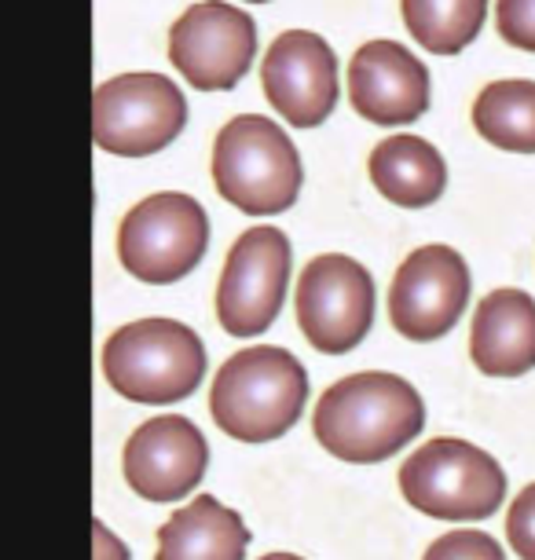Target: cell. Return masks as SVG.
I'll list each match as a JSON object with an SVG mask.
<instances>
[{"mask_svg": "<svg viewBox=\"0 0 535 560\" xmlns=\"http://www.w3.org/2000/svg\"><path fill=\"white\" fill-rule=\"evenodd\" d=\"M474 129L499 151L535 154V81H491L480 89Z\"/></svg>", "mask_w": 535, "mask_h": 560, "instance_id": "obj_18", "label": "cell"}, {"mask_svg": "<svg viewBox=\"0 0 535 560\" xmlns=\"http://www.w3.org/2000/svg\"><path fill=\"white\" fill-rule=\"evenodd\" d=\"M257 59V26L228 0L191 4L170 30V62L198 92H232Z\"/></svg>", "mask_w": 535, "mask_h": 560, "instance_id": "obj_9", "label": "cell"}, {"mask_svg": "<svg viewBox=\"0 0 535 560\" xmlns=\"http://www.w3.org/2000/svg\"><path fill=\"white\" fill-rule=\"evenodd\" d=\"M103 374L132 404L170 407L206 382V345L176 319H140L107 337Z\"/></svg>", "mask_w": 535, "mask_h": 560, "instance_id": "obj_3", "label": "cell"}, {"mask_svg": "<svg viewBox=\"0 0 535 560\" xmlns=\"http://www.w3.org/2000/svg\"><path fill=\"white\" fill-rule=\"evenodd\" d=\"M507 538L521 560H535V483H528L507 513Z\"/></svg>", "mask_w": 535, "mask_h": 560, "instance_id": "obj_22", "label": "cell"}, {"mask_svg": "<svg viewBox=\"0 0 535 560\" xmlns=\"http://www.w3.org/2000/svg\"><path fill=\"white\" fill-rule=\"evenodd\" d=\"M209 469V443L191 418L159 415L143 421L125 443V483L147 502L187 499Z\"/></svg>", "mask_w": 535, "mask_h": 560, "instance_id": "obj_13", "label": "cell"}, {"mask_svg": "<svg viewBox=\"0 0 535 560\" xmlns=\"http://www.w3.org/2000/svg\"><path fill=\"white\" fill-rule=\"evenodd\" d=\"M249 4H268V0H249Z\"/></svg>", "mask_w": 535, "mask_h": 560, "instance_id": "obj_25", "label": "cell"}, {"mask_svg": "<svg viewBox=\"0 0 535 560\" xmlns=\"http://www.w3.org/2000/svg\"><path fill=\"white\" fill-rule=\"evenodd\" d=\"M290 238L279 228H249L220 271L217 319L232 337H257L279 319L290 287Z\"/></svg>", "mask_w": 535, "mask_h": 560, "instance_id": "obj_10", "label": "cell"}, {"mask_svg": "<svg viewBox=\"0 0 535 560\" xmlns=\"http://www.w3.org/2000/svg\"><path fill=\"white\" fill-rule=\"evenodd\" d=\"M469 359L488 377H521L535 366V298L496 290L477 304L469 326Z\"/></svg>", "mask_w": 535, "mask_h": 560, "instance_id": "obj_15", "label": "cell"}, {"mask_svg": "<svg viewBox=\"0 0 535 560\" xmlns=\"http://www.w3.org/2000/svg\"><path fill=\"white\" fill-rule=\"evenodd\" d=\"M400 491L411 510L447 524L488 521L507 499V472L488 451L440 436L400 465Z\"/></svg>", "mask_w": 535, "mask_h": 560, "instance_id": "obj_5", "label": "cell"}, {"mask_svg": "<svg viewBox=\"0 0 535 560\" xmlns=\"http://www.w3.org/2000/svg\"><path fill=\"white\" fill-rule=\"evenodd\" d=\"M400 15L429 56H458L485 26L488 0H400Z\"/></svg>", "mask_w": 535, "mask_h": 560, "instance_id": "obj_19", "label": "cell"}, {"mask_svg": "<svg viewBox=\"0 0 535 560\" xmlns=\"http://www.w3.org/2000/svg\"><path fill=\"white\" fill-rule=\"evenodd\" d=\"M374 279L360 260L345 253H323L309 260L293 290L301 334L323 355H345L371 334Z\"/></svg>", "mask_w": 535, "mask_h": 560, "instance_id": "obj_8", "label": "cell"}, {"mask_svg": "<svg viewBox=\"0 0 535 560\" xmlns=\"http://www.w3.org/2000/svg\"><path fill=\"white\" fill-rule=\"evenodd\" d=\"M301 154L271 118L243 114L213 140V184L246 217H279L301 195Z\"/></svg>", "mask_w": 535, "mask_h": 560, "instance_id": "obj_4", "label": "cell"}, {"mask_svg": "<svg viewBox=\"0 0 535 560\" xmlns=\"http://www.w3.org/2000/svg\"><path fill=\"white\" fill-rule=\"evenodd\" d=\"M422 560H507V553H502V546L488 532L458 527V532L440 535L437 542L426 549Z\"/></svg>", "mask_w": 535, "mask_h": 560, "instance_id": "obj_20", "label": "cell"}, {"mask_svg": "<svg viewBox=\"0 0 535 560\" xmlns=\"http://www.w3.org/2000/svg\"><path fill=\"white\" fill-rule=\"evenodd\" d=\"M426 425V404L411 382L385 370H363L319 396L312 432L323 451L352 465H374L404 451Z\"/></svg>", "mask_w": 535, "mask_h": 560, "instance_id": "obj_1", "label": "cell"}, {"mask_svg": "<svg viewBox=\"0 0 535 560\" xmlns=\"http://www.w3.org/2000/svg\"><path fill=\"white\" fill-rule=\"evenodd\" d=\"M309 404V374L301 359L279 345L243 348L217 370L209 415L239 443H271L298 425Z\"/></svg>", "mask_w": 535, "mask_h": 560, "instance_id": "obj_2", "label": "cell"}, {"mask_svg": "<svg viewBox=\"0 0 535 560\" xmlns=\"http://www.w3.org/2000/svg\"><path fill=\"white\" fill-rule=\"evenodd\" d=\"M496 30L507 45L535 56V0H496Z\"/></svg>", "mask_w": 535, "mask_h": 560, "instance_id": "obj_21", "label": "cell"}, {"mask_svg": "<svg viewBox=\"0 0 535 560\" xmlns=\"http://www.w3.org/2000/svg\"><path fill=\"white\" fill-rule=\"evenodd\" d=\"M469 290V264L451 246H422L400 264L389 287V323L407 341L429 345L463 319Z\"/></svg>", "mask_w": 535, "mask_h": 560, "instance_id": "obj_11", "label": "cell"}, {"mask_svg": "<svg viewBox=\"0 0 535 560\" xmlns=\"http://www.w3.org/2000/svg\"><path fill=\"white\" fill-rule=\"evenodd\" d=\"M209 249V217L191 195L159 191L125 213L118 228V260L147 287L187 279Z\"/></svg>", "mask_w": 535, "mask_h": 560, "instance_id": "obj_6", "label": "cell"}, {"mask_svg": "<svg viewBox=\"0 0 535 560\" xmlns=\"http://www.w3.org/2000/svg\"><path fill=\"white\" fill-rule=\"evenodd\" d=\"M92 549H96L92 560H129V546H125L103 521L92 524Z\"/></svg>", "mask_w": 535, "mask_h": 560, "instance_id": "obj_23", "label": "cell"}, {"mask_svg": "<svg viewBox=\"0 0 535 560\" xmlns=\"http://www.w3.org/2000/svg\"><path fill=\"white\" fill-rule=\"evenodd\" d=\"M187 125V100L165 73H118L92 96L96 147L118 158L165 151Z\"/></svg>", "mask_w": 535, "mask_h": 560, "instance_id": "obj_7", "label": "cell"}, {"mask_svg": "<svg viewBox=\"0 0 535 560\" xmlns=\"http://www.w3.org/2000/svg\"><path fill=\"white\" fill-rule=\"evenodd\" d=\"M260 560H304V557H293V553H268V557H260Z\"/></svg>", "mask_w": 535, "mask_h": 560, "instance_id": "obj_24", "label": "cell"}, {"mask_svg": "<svg viewBox=\"0 0 535 560\" xmlns=\"http://www.w3.org/2000/svg\"><path fill=\"white\" fill-rule=\"evenodd\" d=\"M260 89L271 110L293 129H316L338 107V59L312 30H287L268 45Z\"/></svg>", "mask_w": 535, "mask_h": 560, "instance_id": "obj_12", "label": "cell"}, {"mask_svg": "<svg viewBox=\"0 0 535 560\" xmlns=\"http://www.w3.org/2000/svg\"><path fill=\"white\" fill-rule=\"evenodd\" d=\"M349 103L363 121L411 125L429 110V70L400 40H367L349 62Z\"/></svg>", "mask_w": 535, "mask_h": 560, "instance_id": "obj_14", "label": "cell"}, {"mask_svg": "<svg viewBox=\"0 0 535 560\" xmlns=\"http://www.w3.org/2000/svg\"><path fill=\"white\" fill-rule=\"evenodd\" d=\"M374 191L400 209L433 206L447 187V165L422 136H389L377 143L367 162Z\"/></svg>", "mask_w": 535, "mask_h": 560, "instance_id": "obj_17", "label": "cell"}, {"mask_svg": "<svg viewBox=\"0 0 535 560\" xmlns=\"http://www.w3.org/2000/svg\"><path fill=\"white\" fill-rule=\"evenodd\" d=\"M249 549V527L235 510L213 494L187 502L159 527L154 560H243Z\"/></svg>", "mask_w": 535, "mask_h": 560, "instance_id": "obj_16", "label": "cell"}]
</instances>
